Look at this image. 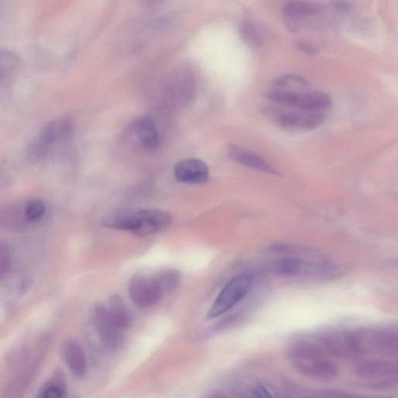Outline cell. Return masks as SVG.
I'll return each mask as SVG.
<instances>
[{"mask_svg":"<svg viewBox=\"0 0 398 398\" xmlns=\"http://www.w3.org/2000/svg\"><path fill=\"white\" fill-rule=\"evenodd\" d=\"M286 357L296 370L310 379L329 382L339 375L337 364L314 337L296 339L291 342L286 348Z\"/></svg>","mask_w":398,"mask_h":398,"instance_id":"6da1fadb","label":"cell"},{"mask_svg":"<svg viewBox=\"0 0 398 398\" xmlns=\"http://www.w3.org/2000/svg\"><path fill=\"white\" fill-rule=\"evenodd\" d=\"M353 338L358 358L364 356L384 358L397 357L398 334L392 327H368L353 331Z\"/></svg>","mask_w":398,"mask_h":398,"instance_id":"7a4b0ae2","label":"cell"},{"mask_svg":"<svg viewBox=\"0 0 398 398\" xmlns=\"http://www.w3.org/2000/svg\"><path fill=\"white\" fill-rule=\"evenodd\" d=\"M73 129V121L68 117H61L47 122L28 146L29 158L40 161L48 158L54 148L66 141Z\"/></svg>","mask_w":398,"mask_h":398,"instance_id":"3957f363","label":"cell"},{"mask_svg":"<svg viewBox=\"0 0 398 398\" xmlns=\"http://www.w3.org/2000/svg\"><path fill=\"white\" fill-rule=\"evenodd\" d=\"M251 285V279L246 276L231 279L218 295L213 306L208 312L207 318L214 319L221 317L235 307L247 295Z\"/></svg>","mask_w":398,"mask_h":398,"instance_id":"277c9868","label":"cell"},{"mask_svg":"<svg viewBox=\"0 0 398 398\" xmlns=\"http://www.w3.org/2000/svg\"><path fill=\"white\" fill-rule=\"evenodd\" d=\"M314 339L324 352L339 360L358 358L352 337V331L332 330L320 333Z\"/></svg>","mask_w":398,"mask_h":398,"instance_id":"5b68a950","label":"cell"},{"mask_svg":"<svg viewBox=\"0 0 398 398\" xmlns=\"http://www.w3.org/2000/svg\"><path fill=\"white\" fill-rule=\"evenodd\" d=\"M129 291L130 298L139 308H150L163 298V293L153 277L136 276L131 279Z\"/></svg>","mask_w":398,"mask_h":398,"instance_id":"8992f818","label":"cell"},{"mask_svg":"<svg viewBox=\"0 0 398 398\" xmlns=\"http://www.w3.org/2000/svg\"><path fill=\"white\" fill-rule=\"evenodd\" d=\"M93 322L103 345L109 349H119L123 342L122 331L109 317L106 307L98 305L93 311Z\"/></svg>","mask_w":398,"mask_h":398,"instance_id":"52a82bcc","label":"cell"},{"mask_svg":"<svg viewBox=\"0 0 398 398\" xmlns=\"http://www.w3.org/2000/svg\"><path fill=\"white\" fill-rule=\"evenodd\" d=\"M354 373L358 378L369 382L398 376V363L384 358L362 361L355 365Z\"/></svg>","mask_w":398,"mask_h":398,"instance_id":"ba28073f","label":"cell"},{"mask_svg":"<svg viewBox=\"0 0 398 398\" xmlns=\"http://www.w3.org/2000/svg\"><path fill=\"white\" fill-rule=\"evenodd\" d=\"M276 122L285 129L313 130L324 122L326 116L323 112H273Z\"/></svg>","mask_w":398,"mask_h":398,"instance_id":"9c48e42d","label":"cell"},{"mask_svg":"<svg viewBox=\"0 0 398 398\" xmlns=\"http://www.w3.org/2000/svg\"><path fill=\"white\" fill-rule=\"evenodd\" d=\"M135 213L136 226L134 233L141 237L166 229L173 221L170 213L160 209H143Z\"/></svg>","mask_w":398,"mask_h":398,"instance_id":"30bf717a","label":"cell"},{"mask_svg":"<svg viewBox=\"0 0 398 398\" xmlns=\"http://www.w3.org/2000/svg\"><path fill=\"white\" fill-rule=\"evenodd\" d=\"M231 392L235 398H288L277 386L262 379L239 383Z\"/></svg>","mask_w":398,"mask_h":398,"instance_id":"8fae6325","label":"cell"},{"mask_svg":"<svg viewBox=\"0 0 398 398\" xmlns=\"http://www.w3.org/2000/svg\"><path fill=\"white\" fill-rule=\"evenodd\" d=\"M318 4L303 1H288L283 6V21L284 25L291 33L300 29L302 21L321 11Z\"/></svg>","mask_w":398,"mask_h":398,"instance_id":"7c38bea8","label":"cell"},{"mask_svg":"<svg viewBox=\"0 0 398 398\" xmlns=\"http://www.w3.org/2000/svg\"><path fill=\"white\" fill-rule=\"evenodd\" d=\"M175 177L179 182L202 184L208 181L209 170L202 160L187 159L177 163L175 167Z\"/></svg>","mask_w":398,"mask_h":398,"instance_id":"4fadbf2b","label":"cell"},{"mask_svg":"<svg viewBox=\"0 0 398 398\" xmlns=\"http://www.w3.org/2000/svg\"><path fill=\"white\" fill-rule=\"evenodd\" d=\"M29 222L25 206L17 203L0 206V228L11 232L21 231L27 228Z\"/></svg>","mask_w":398,"mask_h":398,"instance_id":"5bb4252c","label":"cell"},{"mask_svg":"<svg viewBox=\"0 0 398 398\" xmlns=\"http://www.w3.org/2000/svg\"><path fill=\"white\" fill-rule=\"evenodd\" d=\"M62 357L70 370L77 377H83L88 372V362L79 342L68 340L62 346Z\"/></svg>","mask_w":398,"mask_h":398,"instance_id":"9a60e30c","label":"cell"},{"mask_svg":"<svg viewBox=\"0 0 398 398\" xmlns=\"http://www.w3.org/2000/svg\"><path fill=\"white\" fill-rule=\"evenodd\" d=\"M330 95L322 91H311L299 93L294 107L299 111L309 112H323L332 106Z\"/></svg>","mask_w":398,"mask_h":398,"instance_id":"2e32d148","label":"cell"},{"mask_svg":"<svg viewBox=\"0 0 398 398\" xmlns=\"http://www.w3.org/2000/svg\"><path fill=\"white\" fill-rule=\"evenodd\" d=\"M230 158L247 168L262 171V172L272 175H279V171L273 168L270 163L255 153L248 152L236 146H231L229 151Z\"/></svg>","mask_w":398,"mask_h":398,"instance_id":"e0dca14e","label":"cell"},{"mask_svg":"<svg viewBox=\"0 0 398 398\" xmlns=\"http://www.w3.org/2000/svg\"><path fill=\"white\" fill-rule=\"evenodd\" d=\"M134 134L147 149H156L160 144V138L153 122L148 117H142L132 124Z\"/></svg>","mask_w":398,"mask_h":398,"instance_id":"ac0fdd59","label":"cell"},{"mask_svg":"<svg viewBox=\"0 0 398 398\" xmlns=\"http://www.w3.org/2000/svg\"><path fill=\"white\" fill-rule=\"evenodd\" d=\"M106 308L109 317L120 331L123 332L129 329L134 317L127 303L119 295L112 296Z\"/></svg>","mask_w":398,"mask_h":398,"instance_id":"d6986e66","label":"cell"},{"mask_svg":"<svg viewBox=\"0 0 398 398\" xmlns=\"http://www.w3.org/2000/svg\"><path fill=\"white\" fill-rule=\"evenodd\" d=\"M309 86V81L300 75L286 74L272 82L271 90L300 93L308 92Z\"/></svg>","mask_w":398,"mask_h":398,"instance_id":"ffe728a7","label":"cell"},{"mask_svg":"<svg viewBox=\"0 0 398 398\" xmlns=\"http://www.w3.org/2000/svg\"><path fill=\"white\" fill-rule=\"evenodd\" d=\"M107 228L134 233L136 226L135 213H118L105 217L103 223Z\"/></svg>","mask_w":398,"mask_h":398,"instance_id":"44dd1931","label":"cell"},{"mask_svg":"<svg viewBox=\"0 0 398 398\" xmlns=\"http://www.w3.org/2000/svg\"><path fill=\"white\" fill-rule=\"evenodd\" d=\"M240 33L243 40L252 48L259 49L264 44V37L262 29L252 21L242 22Z\"/></svg>","mask_w":398,"mask_h":398,"instance_id":"7402d4cb","label":"cell"},{"mask_svg":"<svg viewBox=\"0 0 398 398\" xmlns=\"http://www.w3.org/2000/svg\"><path fill=\"white\" fill-rule=\"evenodd\" d=\"M163 295L168 294L175 290L181 283V274L175 269H165L153 276Z\"/></svg>","mask_w":398,"mask_h":398,"instance_id":"603a6c76","label":"cell"},{"mask_svg":"<svg viewBox=\"0 0 398 398\" xmlns=\"http://www.w3.org/2000/svg\"><path fill=\"white\" fill-rule=\"evenodd\" d=\"M20 59L17 54L6 49H0V81L10 76L19 67Z\"/></svg>","mask_w":398,"mask_h":398,"instance_id":"cb8c5ba5","label":"cell"},{"mask_svg":"<svg viewBox=\"0 0 398 398\" xmlns=\"http://www.w3.org/2000/svg\"><path fill=\"white\" fill-rule=\"evenodd\" d=\"M305 264L296 259H283L274 264V271L283 276H296L304 271Z\"/></svg>","mask_w":398,"mask_h":398,"instance_id":"d4e9b609","label":"cell"},{"mask_svg":"<svg viewBox=\"0 0 398 398\" xmlns=\"http://www.w3.org/2000/svg\"><path fill=\"white\" fill-rule=\"evenodd\" d=\"M66 390L62 382L52 381L45 385L38 393L37 398H65Z\"/></svg>","mask_w":398,"mask_h":398,"instance_id":"484cf974","label":"cell"},{"mask_svg":"<svg viewBox=\"0 0 398 398\" xmlns=\"http://www.w3.org/2000/svg\"><path fill=\"white\" fill-rule=\"evenodd\" d=\"M25 209L26 216L30 222L37 221L44 216L46 206L42 200L35 199L29 201L25 206Z\"/></svg>","mask_w":398,"mask_h":398,"instance_id":"4316f807","label":"cell"},{"mask_svg":"<svg viewBox=\"0 0 398 398\" xmlns=\"http://www.w3.org/2000/svg\"><path fill=\"white\" fill-rule=\"evenodd\" d=\"M322 395L330 398H394L392 396L363 394L338 391V390H330V391L324 392Z\"/></svg>","mask_w":398,"mask_h":398,"instance_id":"83f0119b","label":"cell"},{"mask_svg":"<svg viewBox=\"0 0 398 398\" xmlns=\"http://www.w3.org/2000/svg\"><path fill=\"white\" fill-rule=\"evenodd\" d=\"M398 384V376H394L385 379L368 382V387L377 390V391H385V390L397 387Z\"/></svg>","mask_w":398,"mask_h":398,"instance_id":"f1b7e54d","label":"cell"},{"mask_svg":"<svg viewBox=\"0 0 398 398\" xmlns=\"http://www.w3.org/2000/svg\"><path fill=\"white\" fill-rule=\"evenodd\" d=\"M12 262L11 252L6 245L0 243V276L10 269Z\"/></svg>","mask_w":398,"mask_h":398,"instance_id":"f546056e","label":"cell"},{"mask_svg":"<svg viewBox=\"0 0 398 398\" xmlns=\"http://www.w3.org/2000/svg\"><path fill=\"white\" fill-rule=\"evenodd\" d=\"M296 48L304 54H315L317 53V49L316 47L309 42L300 41L296 43Z\"/></svg>","mask_w":398,"mask_h":398,"instance_id":"4dcf8cb0","label":"cell"},{"mask_svg":"<svg viewBox=\"0 0 398 398\" xmlns=\"http://www.w3.org/2000/svg\"><path fill=\"white\" fill-rule=\"evenodd\" d=\"M332 4L334 9L339 12L349 13L352 11L353 6L349 2L337 1Z\"/></svg>","mask_w":398,"mask_h":398,"instance_id":"1f68e13d","label":"cell"},{"mask_svg":"<svg viewBox=\"0 0 398 398\" xmlns=\"http://www.w3.org/2000/svg\"><path fill=\"white\" fill-rule=\"evenodd\" d=\"M207 398H228L225 394L221 392H213L209 394Z\"/></svg>","mask_w":398,"mask_h":398,"instance_id":"d6a6232c","label":"cell"},{"mask_svg":"<svg viewBox=\"0 0 398 398\" xmlns=\"http://www.w3.org/2000/svg\"><path fill=\"white\" fill-rule=\"evenodd\" d=\"M315 398H330V397H325V396L322 395V397H315Z\"/></svg>","mask_w":398,"mask_h":398,"instance_id":"836d02e7","label":"cell"}]
</instances>
